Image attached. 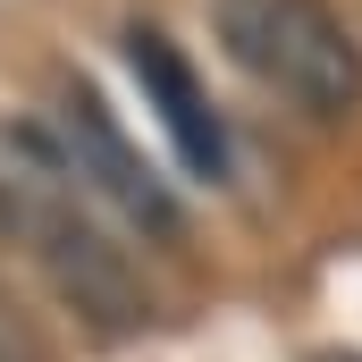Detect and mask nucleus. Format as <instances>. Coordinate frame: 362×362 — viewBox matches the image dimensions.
<instances>
[{"mask_svg": "<svg viewBox=\"0 0 362 362\" xmlns=\"http://www.w3.org/2000/svg\"><path fill=\"white\" fill-rule=\"evenodd\" d=\"M312 362H362V354H312Z\"/></svg>", "mask_w": 362, "mask_h": 362, "instance_id": "423d86ee", "label": "nucleus"}, {"mask_svg": "<svg viewBox=\"0 0 362 362\" xmlns=\"http://www.w3.org/2000/svg\"><path fill=\"white\" fill-rule=\"evenodd\" d=\"M51 144H59V160L76 169L101 211H118L135 236H152V245H177L185 236V211L177 194L160 185V169L127 144V127L110 118V101L85 85V76H59V101H51Z\"/></svg>", "mask_w": 362, "mask_h": 362, "instance_id": "7ed1b4c3", "label": "nucleus"}, {"mask_svg": "<svg viewBox=\"0 0 362 362\" xmlns=\"http://www.w3.org/2000/svg\"><path fill=\"white\" fill-rule=\"evenodd\" d=\"M127 68H135L144 101L160 110V127H169L177 160L194 169V177H219V169H228V135H219V118H211V93L194 85L185 51L160 34V25H127Z\"/></svg>", "mask_w": 362, "mask_h": 362, "instance_id": "20e7f679", "label": "nucleus"}, {"mask_svg": "<svg viewBox=\"0 0 362 362\" xmlns=\"http://www.w3.org/2000/svg\"><path fill=\"white\" fill-rule=\"evenodd\" d=\"M0 245H17L51 278V295L101 337H127L152 320L144 270L127 262V245H110L101 202L59 160L51 127H0Z\"/></svg>", "mask_w": 362, "mask_h": 362, "instance_id": "f257e3e1", "label": "nucleus"}, {"mask_svg": "<svg viewBox=\"0 0 362 362\" xmlns=\"http://www.w3.org/2000/svg\"><path fill=\"white\" fill-rule=\"evenodd\" d=\"M0 362H51L42 329H34V312L8 295V278H0Z\"/></svg>", "mask_w": 362, "mask_h": 362, "instance_id": "39448f33", "label": "nucleus"}, {"mask_svg": "<svg viewBox=\"0 0 362 362\" xmlns=\"http://www.w3.org/2000/svg\"><path fill=\"white\" fill-rule=\"evenodd\" d=\"M211 25L228 42V59L295 101L303 118H354L362 110V42L329 0H211Z\"/></svg>", "mask_w": 362, "mask_h": 362, "instance_id": "f03ea898", "label": "nucleus"}]
</instances>
